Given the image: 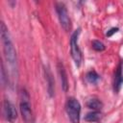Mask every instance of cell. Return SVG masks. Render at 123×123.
I'll list each match as a JSON object with an SVG mask.
<instances>
[{
  "mask_svg": "<svg viewBox=\"0 0 123 123\" xmlns=\"http://www.w3.org/2000/svg\"><path fill=\"white\" fill-rule=\"evenodd\" d=\"M55 9H56V12L58 14V18L60 20L61 26L62 27V29L64 31H66V32L69 31L71 28V20L69 18L65 5L62 2H58L55 5Z\"/></svg>",
  "mask_w": 123,
  "mask_h": 123,
  "instance_id": "cell-5",
  "label": "cell"
},
{
  "mask_svg": "<svg viewBox=\"0 0 123 123\" xmlns=\"http://www.w3.org/2000/svg\"><path fill=\"white\" fill-rule=\"evenodd\" d=\"M44 72H45V79L47 82V89H48V93L50 96L53 95L54 93V79L52 76L51 71L49 70V68H44Z\"/></svg>",
  "mask_w": 123,
  "mask_h": 123,
  "instance_id": "cell-9",
  "label": "cell"
},
{
  "mask_svg": "<svg viewBox=\"0 0 123 123\" xmlns=\"http://www.w3.org/2000/svg\"><path fill=\"white\" fill-rule=\"evenodd\" d=\"M117 31H118V28H111L110 31H108V32H107L106 36H107V37H111V36H112L113 34H115Z\"/></svg>",
  "mask_w": 123,
  "mask_h": 123,
  "instance_id": "cell-14",
  "label": "cell"
},
{
  "mask_svg": "<svg viewBox=\"0 0 123 123\" xmlns=\"http://www.w3.org/2000/svg\"><path fill=\"white\" fill-rule=\"evenodd\" d=\"M65 111L71 123H80L81 104L76 98L69 97L67 99L65 104Z\"/></svg>",
  "mask_w": 123,
  "mask_h": 123,
  "instance_id": "cell-3",
  "label": "cell"
},
{
  "mask_svg": "<svg viewBox=\"0 0 123 123\" xmlns=\"http://www.w3.org/2000/svg\"><path fill=\"white\" fill-rule=\"evenodd\" d=\"M101 118V112L100 111H92L85 116V120L87 122H98Z\"/></svg>",
  "mask_w": 123,
  "mask_h": 123,
  "instance_id": "cell-11",
  "label": "cell"
},
{
  "mask_svg": "<svg viewBox=\"0 0 123 123\" xmlns=\"http://www.w3.org/2000/svg\"><path fill=\"white\" fill-rule=\"evenodd\" d=\"M19 110L21 112L22 119L24 123H34V113L32 106L30 103V96L25 89H22L19 94Z\"/></svg>",
  "mask_w": 123,
  "mask_h": 123,
  "instance_id": "cell-2",
  "label": "cell"
},
{
  "mask_svg": "<svg viewBox=\"0 0 123 123\" xmlns=\"http://www.w3.org/2000/svg\"><path fill=\"white\" fill-rule=\"evenodd\" d=\"M91 45H92V48L95 51H97V52H101V51H104L105 50V45L100 40H93Z\"/></svg>",
  "mask_w": 123,
  "mask_h": 123,
  "instance_id": "cell-13",
  "label": "cell"
},
{
  "mask_svg": "<svg viewBox=\"0 0 123 123\" xmlns=\"http://www.w3.org/2000/svg\"><path fill=\"white\" fill-rule=\"evenodd\" d=\"M58 72L60 75V79H61V84H62V87L63 89V91H67L68 89V79H67V75L64 69V66L62 62H58Z\"/></svg>",
  "mask_w": 123,
  "mask_h": 123,
  "instance_id": "cell-8",
  "label": "cell"
},
{
  "mask_svg": "<svg viewBox=\"0 0 123 123\" xmlns=\"http://www.w3.org/2000/svg\"><path fill=\"white\" fill-rule=\"evenodd\" d=\"M0 34H1V41L3 45V52L6 61L10 64L12 70L14 72L17 67V60H16V51L13 46V43L11 39L9 30L4 22H1L0 26Z\"/></svg>",
  "mask_w": 123,
  "mask_h": 123,
  "instance_id": "cell-1",
  "label": "cell"
},
{
  "mask_svg": "<svg viewBox=\"0 0 123 123\" xmlns=\"http://www.w3.org/2000/svg\"><path fill=\"white\" fill-rule=\"evenodd\" d=\"M123 85V62H120L116 67L114 77H113V90L115 93H118Z\"/></svg>",
  "mask_w": 123,
  "mask_h": 123,
  "instance_id": "cell-7",
  "label": "cell"
},
{
  "mask_svg": "<svg viewBox=\"0 0 123 123\" xmlns=\"http://www.w3.org/2000/svg\"><path fill=\"white\" fill-rule=\"evenodd\" d=\"M86 106H87V108H89L92 111H100L102 109V107H103V104L99 99L91 98V99H89L87 101Z\"/></svg>",
  "mask_w": 123,
  "mask_h": 123,
  "instance_id": "cell-10",
  "label": "cell"
},
{
  "mask_svg": "<svg viewBox=\"0 0 123 123\" xmlns=\"http://www.w3.org/2000/svg\"><path fill=\"white\" fill-rule=\"evenodd\" d=\"M3 114L5 119L10 123H13L17 118V111L15 107L8 99H5L3 102Z\"/></svg>",
  "mask_w": 123,
  "mask_h": 123,
  "instance_id": "cell-6",
  "label": "cell"
},
{
  "mask_svg": "<svg viewBox=\"0 0 123 123\" xmlns=\"http://www.w3.org/2000/svg\"><path fill=\"white\" fill-rule=\"evenodd\" d=\"M81 33V29H78L76 31H74V33L71 36L70 38V52H71V56L72 59L76 64L77 67H79L82 63L83 61V55H82V51L79 47L78 44V39H79V36Z\"/></svg>",
  "mask_w": 123,
  "mask_h": 123,
  "instance_id": "cell-4",
  "label": "cell"
},
{
  "mask_svg": "<svg viewBox=\"0 0 123 123\" xmlns=\"http://www.w3.org/2000/svg\"><path fill=\"white\" fill-rule=\"evenodd\" d=\"M86 81H87L88 83L95 85V84H97L98 81L100 80V76L97 74V72H96L95 70H90V71H88V72L86 73Z\"/></svg>",
  "mask_w": 123,
  "mask_h": 123,
  "instance_id": "cell-12",
  "label": "cell"
}]
</instances>
